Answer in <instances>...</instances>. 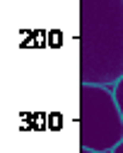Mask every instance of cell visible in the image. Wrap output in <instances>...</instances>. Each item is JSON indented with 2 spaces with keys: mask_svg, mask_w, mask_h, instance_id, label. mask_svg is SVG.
I'll use <instances>...</instances> for the list:
<instances>
[{
  "mask_svg": "<svg viewBox=\"0 0 123 153\" xmlns=\"http://www.w3.org/2000/svg\"><path fill=\"white\" fill-rule=\"evenodd\" d=\"M123 78V0H80V80L113 88Z\"/></svg>",
  "mask_w": 123,
  "mask_h": 153,
  "instance_id": "obj_1",
  "label": "cell"
},
{
  "mask_svg": "<svg viewBox=\"0 0 123 153\" xmlns=\"http://www.w3.org/2000/svg\"><path fill=\"white\" fill-rule=\"evenodd\" d=\"M113 95H116V102H118V109H121V114H123V78L113 85Z\"/></svg>",
  "mask_w": 123,
  "mask_h": 153,
  "instance_id": "obj_3",
  "label": "cell"
},
{
  "mask_svg": "<svg viewBox=\"0 0 123 153\" xmlns=\"http://www.w3.org/2000/svg\"><path fill=\"white\" fill-rule=\"evenodd\" d=\"M123 141V114L113 88H80V143L85 151L111 153Z\"/></svg>",
  "mask_w": 123,
  "mask_h": 153,
  "instance_id": "obj_2",
  "label": "cell"
},
{
  "mask_svg": "<svg viewBox=\"0 0 123 153\" xmlns=\"http://www.w3.org/2000/svg\"><path fill=\"white\" fill-rule=\"evenodd\" d=\"M111 153H123V141H121V143H118V146H116V148H113Z\"/></svg>",
  "mask_w": 123,
  "mask_h": 153,
  "instance_id": "obj_4",
  "label": "cell"
},
{
  "mask_svg": "<svg viewBox=\"0 0 123 153\" xmlns=\"http://www.w3.org/2000/svg\"><path fill=\"white\" fill-rule=\"evenodd\" d=\"M82 153H94V151H85V148H82Z\"/></svg>",
  "mask_w": 123,
  "mask_h": 153,
  "instance_id": "obj_5",
  "label": "cell"
}]
</instances>
